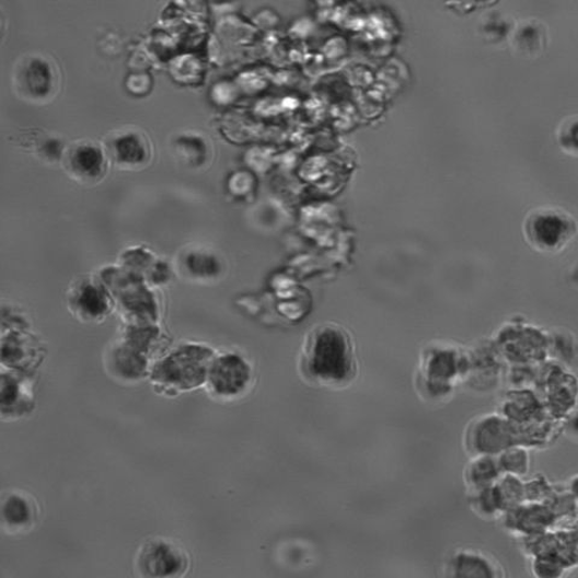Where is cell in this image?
Here are the masks:
<instances>
[{"label":"cell","instance_id":"1","mask_svg":"<svg viewBox=\"0 0 578 578\" xmlns=\"http://www.w3.org/2000/svg\"><path fill=\"white\" fill-rule=\"evenodd\" d=\"M304 380L325 389H342L352 382L357 359L351 337L335 324L313 328L305 337L299 356Z\"/></svg>","mask_w":578,"mask_h":578},{"label":"cell","instance_id":"2","mask_svg":"<svg viewBox=\"0 0 578 578\" xmlns=\"http://www.w3.org/2000/svg\"><path fill=\"white\" fill-rule=\"evenodd\" d=\"M210 348L200 345H184L167 354L151 367L150 381L164 394L177 395L181 392L205 388L211 360Z\"/></svg>","mask_w":578,"mask_h":578},{"label":"cell","instance_id":"3","mask_svg":"<svg viewBox=\"0 0 578 578\" xmlns=\"http://www.w3.org/2000/svg\"><path fill=\"white\" fill-rule=\"evenodd\" d=\"M527 243L542 253H556L571 243L577 223L562 209L539 208L529 212L523 224Z\"/></svg>","mask_w":578,"mask_h":578},{"label":"cell","instance_id":"4","mask_svg":"<svg viewBox=\"0 0 578 578\" xmlns=\"http://www.w3.org/2000/svg\"><path fill=\"white\" fill-rule=\"evenodd\" d=\"M189 557L175 540L152 537L144 540L135 557V570L140 577L176 578L186 575Z\"/></svg>","mask_w":578,"mask_h":578},{"label":"cell","instance_id":"5","mask_svg":"<svg viewBox=\"0 0 578 578\" xmlns=\"http://www.w3.org/2000/svg\"><path fill=\"white\" fill-rule=\"evenodd\" d=\"M19 99L35 105L51 103L59 91L57 67L45 57L22 58L12 77Z\"/></svg>","mask_w":578,"mask_h":578},{"label":"cell","instance_id":"6","mask_svg":"<svg viewBox=\"0 0 578 578\" xmlns=\"http://www.w3.org/2000/svg\"><path fill=\"white\" fill-rule=\"evenodd\" d=\"M253 380L248 361L234 352L215 356L205 389L221 401H234L247 393Z\"/></svg>","mask_w":578,"mask_h":578},{"label":"cell","instance_id":"7","mask_svg":"<svg viewBox=\"0 0 578 578\" xmlns=\"http://www.w3.org/2000/svg\"><path fill=\"white\" fill-rule=\"evenodd\" d=\"M103 148L108 163L119 171H142L152 161V143L147 132L136 127H124L108 132Z\"/></svg>","mask_w":578,"mask_h":578},{"label":"cell","instance_id":"8","mask_svg":"<svg viewBox=\"0 0 578 578\" xmlns=\"http://www.w3.org/2000/svg\"><path fill=\"white\" fill-rule=\"evenodd\" d=\"M451 348H429L420 357L419 391L425 395L448 394L453 381L463 373V359Z\"/></svg>","mask_w":578,"mask_h":578},{"label":"cell","instance_id":"9","mask_svg":"<svg viewBox=\"0 0 578 578\" xmlns=\"http://www.w3.org/2000/svg\"><path fill=\"white\" fill-rule=\"evenodd\" d=\"M60 164L76 183L93 186L105 177L108 160L101 144L92 140H79L68 144Z\"/></svg>","mask_w":578,"mask_h":578},{"label":"cell","instance_id":"10","mask_svg":"<svg viewBox=\"0 0 578 578\" xmlns=\"http://www.w3.org/2000/svg\"><path fill=\"white\" fill-rule=\"evenodd\" d=\"M148 344L140 337H129L128 340L108 349L105 357V368L112 378L123 383H138L150 378Z\"/></svg>","mask_w":578,"mask_h":578},{"label":"cell","instance_id":"11","mask_svg":"<svg viewBox=\"0 0 578 578\" xmlns=\"http://www.w3.org/2000/svg\"><path fill=\"white\" fill-rule=\"evenodd\" d=\"M175 269L185 281L208 285L221 276L222 263L212 248L205 245H187L178 251Z\"/></svg>","mask_w":578,"mask_h":578},{"label":"cell","instance_id":"12","mask_svg":"<svg viewBox=\"0 0 578 578\" xmlns=\"http://www.w3.org/2000/svg\"><path fill=\"white\" fill-rule=\"evenodd\" d=\"M2 418L18 420L28 416L34 408L35 396L30 373L3 368L2 394H0Z\"/></svg>","mask_w":578,"mask_h":578},{"label":"cell","instance_id":"13","mask_svg":"<svg viewBox=\"0 0 578 578\" xmlns=\"http://www.w3.org/2000/svg\"><path fill=\"white\" fill-rule=\"evenodd\" d=\"M39 505L31 493L9 490L2 498V529L8 535L31 532L39 521Z\"/></svg>","mask_w":578,"mask_h":578},{"label":"cell","instance_id":"14","mask_svg":"<svg viewBox=\"0 0 578 578\" xmlns=\"http://www.w3.org/2000/svg\"><path fill=\"white\" fill-rule=\"evenodd\" d=\"M68 298L69 310L82 322H101L112 310L111 301L91 282L83 281L71 288Z\"/></svg>","mask_w":578,"mask_h":578},{"label":"cell","instance_id":"15","mask_svg":"<svg viewBox=\"0 0 578 578\" xmlns=\"http://www.w3.org/2000/svg\"><path fill=\"white\" fill-rule=\"evenodd\" d=\"M175 160L189 169L204 167L210 160V147L207 140L195 135L176 138L172 144Z\"/></svg>","mask_w":578,"mask_h":578},{"label":"cell","instance_id":"16","mask_svg":"<svg viewBox=\"0 0 578 578\" xmlns=\"http://www.w3.org/2000/svg\"><path fill=\"white\" fill-rule=\"evenodd\" d=\"M452 576L460 577H494L497 566L478 552L462 551L454 554L449 563Z\"/></svg>","mask_w":578,"mask_h":578},{"label":"cell","instance_id":"17","mask_svg":"<svg viewBox=\"0 0 578 578\" xmlns=\"http://www.w3.org/2000/svg\"><path fill=\"white\" fill-rule=\"evenodd\" d=\"M558 142L564 152L578 155V117H571L560 126Z\"/></svg>","mask_w":578,"mask_h":578},{"label":"cell","instance_id":"18","mask_svg":"<svg viewBox=\"0 0 578 578\" xmlns=\"http://www.w3.org/2000/svg\"><path fill=\"white\" fill-rule=\"evenodd\" d=\"M490 473H494L490 462L488 460H481L470 467L469 481L472 482L475 487L484 486L492 477Z\"/></svg>","mask_w":578,"mask_h":578},{"label":"cell","instance_id":"19","mask_svg":"<svg viewBox=\"0 0 578 578\" xmlns=\"http://www.w3.org/2000/svg\"><path fill=\"white\" fill-rule=\"evenodd\" d=\"M568 432L571 437L578 439V413L570 419L568 424Z\"/></svg>","mask_w":578,"mask_h":578}]
</instances>
